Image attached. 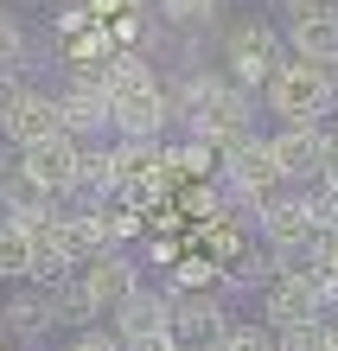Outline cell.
<instances>
[{
	"instance_id": "obj_6",
	"label": "cell",
	"mask_w": 338,
	"mask_h": 351,
	"mask_svg": "<svg viewBox=\"0 0 338 351\" xmlns=\"http://www.w3.org/2000/svg\"><path fill=\"white\" fill-rule=\"evenodd\" d=\"M166 141H109V192L115 198H160V185H166Z\"/></svg>"
},
{
	"instance_id": "obj_7",
	"label": "cell",
	"mask_w": 338,
	"mask_h": 351,
	"mask_svg": "<svg viewBox=\"0 0 338 351\" xmlns=\"http://www.w3.org/2000/svg\"><path fill=\"white\" fill-rule=\"evenodd\" d=\"M256 230H262V243L274 250V262H300V256L319 250V223H313V211H306L300 192H281L274 204H262V211H256Z\"/></svg>"
},
{
	"instance_id": "obj_15",
	"label": "cell",
	"mask_w": 338,
	"mask_h": 351,
	"mask_svg": "<svg viewBox=\"0 0 338 351\" xmlns=\"http://www.w3.org/2000/svg\"><path fill=\"white\" fill-rule=\"evenodd\" d=\"M0 281L7 287H32L38 281V250H32V223L0 211Z\"/></svg>"
},
{
	"instance_id": "obj_10",
	"label": "cell",
	"mask_w": 338,
	"mask_h": 351,
	"mask_svg": "<svg viewBox=\"0 0 338 351\" xmlns=\"http://www.w3.org/2000/svg\"><path fill=\"white\" fill-rule=\"evenodd\" d=\"M109 102H115V141H166V128H173V90L160 77H147V84L121 90Z\"/></svg>"
},
{
	"instance_id": "obj_23",
	"label": "cell",
	"mask_w": 338,
	"mask_h": 351,
	"mask_svg": "<svg viewBox=\"0 0 338 351\" xmlns=\"http://www.w3.org/2000/svg\"><path fill=\"white\" fill-rule=\"evenodd\" d=\"M326 351H338V313L326 319Z\"/></svg>"
},
{
	"instance_id": "obj_8",
	"label": "cell",
	"mask_w": 338,
	"mask_h": 351,
	"mask_svg": "<svg viewBox=\"0 0 338 351\" xmlns=\"http://www.w3.org/2000/svg\"><path fill=\"white\" fill-rule=\"evenodd\" d=\"M230 306L210 294H173V319H166V339H173L179 351H217L224 339H230Z\"/></svg>"
},
{
	"instance_id": "obj_13",
	"label": "cell",
	"mask_w": 338,
	"mask_h": 351,
	"mask_svg": "<svg viewBox=\"0 0 338 351\" xmlns=\"http://www.w3.org/2000/svg\"><path fill=\"white\" fill-rule=\"evenodd\" d=\"M281 38H287L293 58L338 71V0H332V7H313V13H293L287 26H281Z\"/></svg>"
},
{
	"instance_id": "obj_25",
	"label": "cell",
	"mask_w": 338,
	"mask_h": 351,
	"mask_svg": "<svg viewBox=\"0 0 338 351\" xmlns=\"http://www.w3.org/2000/svg\"><path fill=\"white\" fill-rule=\"evenodd\" d=\"M7 173H13V160H7V147H0V179H7Z\"/></svg>"
},
{
	"instance_id": "obj_3",
	"label": "cell",
	"mask_w": 338,
	"mask_h": 351,
	"mask_svg": "<svg viewBox=\"0 0 338 351\" xmlns=\"http://www.w3.org/2000/svg\"><path fill=\"white\" fill-rule=\"evenodd\" d=\"M281 64H287V38L274 32V26H262V19H243V26L224 38V77L243 96H262L268 77L281 71Z\"/></svg>"
},
{
	"instance_id": "obj_22",
	"label": "cell",
	"mask_w": 338,
	"mask_h": 351,
	"mask_svg": "<svg viewBox=\"0 0 338 351\" xmlns=\"http://www.w3.org/2000/svg\"><path fill=\"white\" fill-rule=\"evenodd\" d=\"M313 7H332V0H281V13L293 19V13H313Z\"/></svg>"
},
{
	"instance_id": "obj_19",
	"label": "cell",
	"mask_w": 338,
	"mask_h": 351,
	"mask_svg": "<svg viewBox=\"0 0 338 351\" xmlns=\"http://www.w3.org/2000/svg\"><path fill=\"white\" fill-rule=\"evenodd\" d=\"M64 351H128V345H121L115 326H83V332H71Z\"/></svg>"
},
{
	"instance_id": "obj_21",
	"label": "cell",
	"mask_w": 338,
	"mask_h": 351,
	"mask_svg": "<svg viewBox=\"0 0 338 351\" xmlns=\"http://www.w3.org/2000/svg\"><path fill=\"white\" fill-rule=\"evenodd\" d=\"M179 243H166V237H147V262H154V268H179Z\"/></svg>"
},
{
	"instance_id": "obj_24",
	"label": "cell",
	"mask_w": 338,
	"mask_h": 351,
	"mask_svg": "<svg viewBox=\"0 0 338 351\" xmlns=\"http://www.w3.org/2000/svg\"><path fill=\"white\" fill-rule=\"evenodd\" d=\"M326 141H332V147H338V109H332V121H326Z\"/></svg>"
},
{
	"instance_id": "obj_5",
	"label": "cell",
	"mask_w": 338,
	"mask_h": 351,
	"mask_svg": "<svg viewBox=\"0 0 338 351\" xmlns=\"http://www.w3.org/2000/svg\"><path fill=\"white\" fill-rule=\"evenodd\" d=\"M13 167L26 173L32 185H45L58 204H71L77 185H83V147H77L71 134H45V141H32V147H19Z\"/></svg>"
},
{
	"instance_id": "obj_14",
	"label": "cell",
	"mask_w": 338,
	"mask_h": 351,
	"mask_svg": "<svg viewBox=\"0 0 338 351\" xmlns=\"http://www.w3.org/2000/svg\"><path fill=\"white\" fill-rule=\"evenodd\" d=\"M166 319H173V294L141 281L134 294H128V306L115 313V332H121V345H134V339H166Z\"/></svg>"
},
{
	"instance_id": "obj_4",
	"label": "cell",
	"mask_w": 338,
	"mask_h": 351,
	"mask_svg": "<svg viewBox=\"0 0 338 351\" xmlns=\"http://www.w3.org/2000/svg\"><path fill=\"white\" fill-rule=\"evenodd\" d=\"M217 173H224V185L249 204V211H262V204H274L281 192H293L281 160H274V147H268V134H243L237 147L217 160Z\"/></svg>"
},
{
	"instance_id": "obj_20",
	"label": "cell",
	"mask_w": 338,
	"mask_h": 351,
	"mask_svg": "<svg viewBox=\"0 0 338 351\" xmlns=\"http://www.w3.org/2000/svg\"><path fill=\"white\" fill-rule=\"evenodd\" d=\"M19 58H26V32L13 26V13H0V71H19Z\"/></svg>"
},
{
	"instance_id": "obj_2",
	"label": "cell",
	"mask_w": 338,
	"mask_h": 351,
	"mask_svg": "<svg viewBox=\"0 0 338 351\" xmlns=\"http://www.w3.org/2000/svg\"><path fill=\"white\" fill-rule=\"evenodd\" d=\"M262 109L281 121V128H326L332 109H338V71L306 64V58L287 51V64L274 71L268 90H262Z\"/></svg>"
},
{
	"instance_id": "obj_11",
	"label": "cell",
	"mask_w": 338,
	"mask_h": 351,
	"mask_svg": "<svg viewBox=\"0 0 338 351\" xmlns=\"http://www.w3.org/2000/svg\"><path fill=\"white\" fill-rule=\"evenodd\" d=\"M45 134H64V109H58V96L45 90H13L0 96V141H13V154L19 147H32V141H45Z\"/></svg>"
},
{
	"instance_id": "obj_17",
	"label": "cell",
	"mask_w": 338,
	"mask_h": 351,
	"mask_svg": "<svg viewBox=\"0 0 338 351\" xmlns=\"http://www.w3.org/2000/svg\"><path fill=\"white\" fill-rule=\"evenodd\" d=\"M160 13H166V26H179V32H198V26H217L224 0H160Z\"/></svg>"
},
{
	"instance_id": "obj_12",
	"label": "cell",
	"mask_w": 338,
	"mask_h": 351,
	"mask_svg": "<svg viewBox=\"0 0 338 351\" xmlns=\"http://www.w3.org/2000/svg\"><path fill=\"white\" fill-rule=\"evenodd\" d=\"M268 147H274V160H281V173H287L293 192H300V185H313V179L326 173V160H332L326 128H274Z\"/></svg>"
},
{
	"instance_id": "obj_16",
	"label": "cell",
	"mask_w": 338,
	"mask_h": 351,
	"mask_svg": "<svg viewBox=\"0 0 338 351\" xmlns=\"http://www.w3.org/2000/svg\"><path fill=\"white\" fill-rule=\"evenodd\" d=\"M51 326H64L58 319V300H51V287H13V300H7V332L13 339H45Z\"/></svg>"
},
{
	"instance_id": "obj_9",
	"label": "cell",
	"mask_w": 338,
	"mask_h": 351,
	"mask_svg": "<svg viewBox=\"0 0 338 351\" xmlns=\"http://www.w3.org/2000/svg\"><path fill=\"white\" fill-rule=\"evenodd\" d=\"M319 319H326L319 294L306 287V275H300L293 262H281V275L262 281V326L281 339V332H293V326H319Z\"/></svg>"
},
{
	"instance_id": "obj_18",
	"label": "cell",
	"mask_w": 338,
	"mask_h": 351,
	"mask_svg": "<svg viewBox=\"0 0 338 351\" xmlns=\"http://www.w3.org/2000/svg\"><path fill=\"white\" fill-rule=\"evenodd\" d=\"M166 167H173V173H185V179H204L210 167H217V154H210L204 141H192V134H185L179 147H166Z\"/></svg>"
},
{
	"instance_id": "obj_1",
	"label": "cell",
	"mask_w": 338,
	"mask_h": 351,
	"mask_svg": "<svg viewBox=\"0 0 338 351\" xmlns=\"http://www.w3.org/2000/svg\"><path fill=\"white\" fill-rule=\"evenodd\" d=\"M173 115L185 121V134L204 141L210 154H230L243 134H256V96H243L217 71H185V84L173 90Z\"/></svg>"
}]
</instances>
